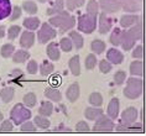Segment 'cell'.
I'll return each instance as SVG.
<instances>
[{
	"label": "cell",
	"instance_id": "56",
	"mask_svg": "<svg viewBox=\"0 0 146 136\" xmlns=\"http://www.w3.org/2000/svg\"><path fill=\"white\" fill-rule=\"evenodd\" d=\"M0 102H1V99H0Z\"/></svg>",
	"mask_w": 146,
	"mask_h": 136
},
{
	"label": "cell",
	"instance_id": "54",
	"mask_svg": "<svg viewBox=\"0 0 146 136\" xmlns=\"http://www.w3.org/2000/svg\"><path fill=\"white\" fill-rule=\"evenodd\" d=\"M4 120V115H3V113H0V123Z\"/></svg>",
	"mask_w": 146,
	"mask_h": 136
},
{
	"label": "cell",
	"instance_id": "55",
	"mask_svg": "<svg viewBox=\"0 0 146 136\" xmlns=\"http://www.w3.org/2000/svg\"><path fill=\"white\" fill-rule=\"evenodd\" d=\"M139 1H142V0H139Z\"/></svg>",
	"mask_w": 146,
	"mask_h": 136
},
{
	"label": "cell",
	"instance_id": "46",
	"mask_svg": "<svg viewBox=\"0 0 146 136\" xmlns=\"http://www.w3.org/2000/svg\"><path fill=\"white\" fill-rule=\"evenodd\" d=\"M36 129H37L36 124L31 120H27V121H25V123H23L20 125V130L23 132H35Z\"/></svg>",
	"mask_w": 146,
	"mask_h": 136
},
{
	"label": "cell",
	"instance_id": "19",
	"mask_svg": "<svg viewBox=\"0 0 146 136\" xmlns=\"http://www.w3.org/2000/svg\"><path fill=\"white\" fill-rule=\"evenodd\" d=\"M43 95L46 97V99H48L53 103H60L62 100V93L56 87H47L43 92Z\"/></svg>",
	"mask_w": 146,
	"mask_h": 136
},
{
	"label": "cell",
	"instance_id": "40",
	"mask_svg": "<svg viewBox=\"0 0 146 136\" xmlns=\"http://www.w3.org/2000/svg\"><path fill=\"white\" fill-rule=\"evenodd\" d=\"M23 103L27 106V108H34V106L36 105V103H37V97H36L35 93H32V92H29V93H26V94L24 95Z\"/></svg>",
	"mask_w": 146,
	"mask_h": 136
},
{
	"label": "cell",
	"instance_id": "53",
	"mask_svg": "<svg viewBox=\"0 0 146 136\" xmlns=\"http://www.w3.org/2000/svg\"><path fill=\"white\" fill-rule=\"evenodd\" d=\"M40 3H48V1H52V0H37Z\"/></svg>",
	"mask_w": 146,
	"mask_h": 136
},
{
	"label": "cell",
	"instance_id": "43",
	"mask_svg": "<svg viewBox=\"0 0 146 136\" xmlns=\"http://www.w3.org/2000/svg\"><path fill=\"white\" fill-rule=\"evenodd\" d=\"M19 35H21V26H19V25H11L8 29V38L10 41L16 40V37H19Z\"/></svg>",
	"mask_w": 146,
	"mask_h": 136
},
{
	"label": "cell",
	"instance_id": "21",
	"mask_svg": "<svg viewBox=\"0 0 146 136\" xmlns=\"http://www.w3.org/2000/svg\"><path fill=\"white\" fill-rule=\"evenodd\" d=\"M41 20L38 17H36L34 15H30L29 17H25L24 21H23V26L26 29V30H30V31H36L38 30L40 26H41Z\"/></svg>",
	"mask_w": 146,
	"mask_h": 136
},
{
	"label": "cell",
	"instance_id": "14",
	"mask_svg": "<svg viewBox=\"0 0 146 136\" xmlns=\"http://www.w3.org/2000/svg\"><path fill=\"white\" fill-rule=\"evenodd\" d=\"M46 53H47V57H48V60H51L52 62L60 61V58H61V47H60V43L53 42V41L48 42V43H47V46H46Z\"/></svg>",
	"mask_w": 146,
	"mask_h": 136
},
{
	"label": "cell",
	"instance_id": "6",
	"mask_svg": "<svg viewBox=\"0 0 146 136\" xmlns=\"http://www.w3.org/2000/svg\"><path fill=\"white\" fill-rule=\"evenodd\" d=\"M115 130V123L110 116L105 115H100L98 119L94 121L93 125V131L96 132H111Z\"/></svg>",
	"mask_w": 146,
	"mask_h": 136
},
{
	"label": "cell",
	"instance_id": "32",
	"mask_svg": "<svg viewBox=\"0 0 146 136\" xmlns=\"http://www.w3.org/2000/svg\"><path fill=\"white\" fill-rule=\"evenodd\" d=\"M86 13L90 14V15L98 16L100 14V6H99V1L98 0H88L86 5Z\"/></svg>",
	"mask_w": 146,
	"mask_h": 136
},
{
	"label": "cell",
	"instance_id": "29",
	"mask_svg": "<svg viewBox=\"0 0 146 136\" xmlns=\"http://www.w3.org/2000/svg\"><path fill=\"white\" fill-rule=\"evenodd\" d=\"M13 6L10 4V0H0V20H4L10 16Z\"/></svg>",
	"mask_w": 146,
	"mask_h": 136
},
{
	"label": "cell",
	"instance_id": "4",
	"mask_svg": "<svg viewBox=\"0 0 146 136\" xmlns=\"http://www.w3.org/2000/svg\"><path fill=\"white\" fill-rule=\"evenodd\" d=\"M32 116L30 108H27L24 103H17L13 106L11 111H10V119L13 120V123L16 126H20L23 123L30 120Z\"/></svg>",
	"mask_w": 146,
	"mask_h": 136
},
{
	"label": "cell",
	"instance_id": "48",
	"mask_svg": "<svg viewBox=\"0 0 146 136\" xmlns=\"http://www.w3.org/2000/svg\"><path fill=\"white\" fill-rule=\"evenodd\" d=\"M23 8L19 5H15V6H13V10H11V14H10V16H9V20L10 21H15L17 19H20L21 15H23Z\"/></svg>",
	"mask_w": 146,
	"mask_h": 136
},
{
	"label": "cell",
	"instance_id": "39",
	"mask_svg": "<svg viewBox=\"0 0 146 136\" xmlns=\"http://www.w3.org/2000/svg\"><path fill=\"white\" fill-rule=\"evenodd\" d=\"M58 43H60L61 51H63V52H66V53L71 52V51L74 48V46H73V42H72V40H71V37H69V36L62 37Z\"/></svg>",
	"mask_w": 146,
	"mask_h": 136
},
{
	"label": "cell",
	"instance_id": "22",
	"mask_svg": "<svg viewBox=\"0 0 146 136\" xmlns=\"http://www.w3.org/2000/svg\"><path fill=\"white\" fill-rule=\"evenodd\" d=\"M68 36L71 37L72 42H73V46H74L76 50H82L83 48V46H84V37H83V35L81 34V31L71 30Z\"/></svg>",
	"mask_w": 146,
	"mask_h": 136
},
{
	"label": "cell",
	"instance_id": "50",
	"mask_svg": "<svg viewBox=\"0 0 146 136\" xmlns=\"http://www.w3.org/2000/svg\"><path fill=\"white\" fill-rule=\"evenodd\" d=\"M76 131H78V132H88V131H90V126H89V124L87 123L86 120H81V121H78V123L76 124Z\"/></svg>",
	"mask_w": 146,
	"mask_h": 136
},
{
	"label": "cell",
	"instance_id": "3",
	"mask_svg": "<svg viewBox=\"0 0 146 136\" xmlns=\"http://www.w3.org/2000/svg\"><path fill=\"white\" fill-rule=\"evenodd\" d=\"M97 29H98V16L90 15L88 13L79 15V17L77 19L78 31H81L82 34H86V35H90Z\"/></svg>",
	"mask_w": 146,
	"mask_h": 136
},
{
	"label": "cell",
	"instance_id": "47",
	"mask_svg": "<svg viewBox=\"0 0 146 136\" xmlns=\"http://www.w3.org/2000/svg\"><path fill=\"white\" fill-rule=\"evenodd\" d=\"M40 71V66L36 61L34 60H29L27 64H26V72L29 74H36Z\"/></svg>",
	"mask_w": 146,
	"mask_h": 136
},
{
	"label": "cell",
	"instance_id": "41",
	"mask_svg": "<svg viewBox=\"0 0 146 136\" xmlns=\"http://www.w3.org/2000/svg\"><path fill=\"white\" fill-rule=\"evenodd\" d=\"M86 4V0H66V9L68 11H74L79 8H82Z\"/></svg>",
	"mask_w": 146,
	"mask_h": 136
},
{
	"label": "cell",
	"instance_id": "11",
	"mask_svg": "<svg viewBox=\"0 0 146 136\" xmlns=\"http://www.w3.org/2000/svg\"><path fill=\"white\" fill-rule=\"evenodd\" d=\"M140 21H142V17L140 15H137V14H124V15L120 17L119 24L123 29L127 30V29L133 27L134 25H136L137 23H140Z\"/></svg>",
	"mask_w": 146,
	"mask_h": 136
},
{
	"label": "cell",
	"instance_id": "28",
	"mask_svg": "<svg viewBox=\"0 0 146 136\" xmlns=\"http://www.w3.org/2000/svg\"><path fill=\"white\" fill-rule=\"evenodd\" d=\"M90 50H92L93 53H96L98 56V54H102V53L105 52V50H107V45H105V42L103 41V40L96 38V40H93V41L90 42Z\"/></svg>",
	"mask_w": 146,
	"mask_h": 136
},
{
	"label": "cell",
	"instance_id": "7",
	"mask_svg": "<svg viewBox=\"0 0 146 136\" xmlns=\"http://www.w3.org/2000/svg\"><path fill=\"white\" fill-rule=\"evenodd\" d=\"M137 119H139V110L135 106H129L125 110H123V113L120 114V123L125 124L127 126L135 124Z\"/></svg>",
	"mask_w": 146,
	"mask_h": 136
},
{
	"label": "cell",
	"instance_id": "24",
	"mask_svg": "<svg viewBox=\"0 0 146 136\" xmlns=\"http://www.w3.org/2000/svg\"><path fill=\"white\" fill-rule=\"evenodd\" d=\"M129 72L131 76L142 77L144 76V62L141 60H135L129 66Z\"/></svg>",
	"mask_w": 146,
	"mask_h": 136
},
{
	"label": "cell",
	"instance_id": "49",
	"mask_svg": "<svg viewBox=\"0 0 146 136\" xmlns=\"http://www.w3.org/2000/svg\"><path fill=\"white\" fill-rule=\"evenodd\" d=\"M131 57L134 60H141L144 57V47H142V45H136L131 50Z\"/></svg>",
	"mask_w": 146,
	"mask_h": 136
},
{
	"label": "cell",
	"instance_id": "52",
	"mask_svg": "<svg viewBox=\"0 0 146 136\" xmlns=\"http://www.w3.org/2000/svg\"><path fill=\"white\" fill-rule=\"evenodd\" d=\"M6 34H8V32H6V27L4 25H0V38H3Z\"/></svg>",
	"mask_w": 146,
	"mask_h": 136
},
{
	"label": "cell",
	"instance_id": "17",
	"mask_svg": "<svg viewBox=\"0 0 146 136\" xmlns=\"http://www.w3.org/2000/svg\"><path fill=\"white\" fill-rule=\"evenodd\" d=\"M79 95H81V87H79V83H77V82L72 83L71 86L67 88V90H66V98L71 103L77 102L79 99Z\"/></svg>",
	"mask_w": 146,
	"mask_h": 136
},
{
	"label": "cell",
	"instance_id": "9",
	"mask_svg": "<svg viewBox=\"0 0 146 136\" xmlns=\"http://www.w3.org/2000/svg\"><path fill=\"white\" fill-rule=\"evenodd\" d=\"M100 6V11L105 14H116L121 10L120 0H98Z\"/></svg>",
	"mask_w": 146,
	"mask_h": 136
},
{
	"label": "cell",
	"instance_id": "8",
	"mask_svg": "<svg viewBox=\"0 0 146 136\" xmlns=\"http://www.w3.org/2000/svg\"><path fill=\"white\" fill-rule=\"evenodd\" d=\"M113 30V19L109 14L100 13L98 15V32L100 35H105Z\"/></svg>",
	"mask_w": 146,
	"mask_h": 136
},
{
	"label": "cell",
	"instance_id": "51",
	"mask_svg": "<svg viewBox=\"0 0 146 136\" xmlns=\"http://www.w3.org/2000/svg\"><path fill=\"white\" fill-rule=\"evenodd\" d=\"M24 73H23V71H21V69H13V72H11V77H14V78H15L16 80H17V78H23L24 79Z\"/></svg>",
	"mask_w": 146,
	"mask_h": 136
},
{
	"label": "cell",
	"instance_id": "23",
	"mask_svg": "<svg viewBox=\"0 0 146 136\" xmlns=\"http://www.w3.org/2000/svg\"><path fill=\"white\" fill-rule=\"evenodd\" d=\"M68 68L74 77H78L79 74H81V58H79L78 54H74L73 57L69 58Z\"/></svg>",
	"mask_w": 146,
	"mask_h": 136
},
{
	"label": "cell",
	"instance_id": "18",
	"mask_svg": "<svg viewBox=\"0 0 146 136\" xmlns=\"http://www.w3.org/2000/svg\"><path fill=\"white\" fill-rule=\"evenodd\" d=\"M64 8H66V0H53V1H51V5L47 8L46 13L48 16H53L62 13Z\"/></svg>",
	"mask_w": 146,
	"mask_h": 136
},
{
	"label": "cell",
	"instance_id": "1",
	"mask_svg": "<svg viewBox=\"0 0 146 136\" xmlns=\"http://www.w3.org/2000/svg\"><path fill=\"white\" fill-rule=\"evenodd\" d=\"M76 17L71 15L69 11L63 10L62 13L57 14V15L50 16L48 23L52 25L53 27H56L60 30V32H66V31H71L73 30V27L76 26Z\"/></svg>",
	"mask_w": 146,
	"mask_h": 136
},
{
	"label": "cell",
	"instance_id": "5",
	"mask_svg": "<svg viewBox=\"0 0 146 136\" xmlns=\"http://www.w3.org/2000/svg\"><path fill=\"white\" fill-rule=\"evenodd\" d=\"M36 36H37V42L40 45H46V43H48L52 40L56 38V36H57L56 27H53L48 21L47 23H42L40 29L37 30Z\"/></svg>",
	"mask_w": 146,
	"mask_h": 136
},
{
	"label": "cell",
	"instance_id": "36",
	"mask_svg": "<svg viewBox=\"0 0 146 136\" xmlns=\"http://www.w3.org/2000/svg\"><path fill=\"white\" fill-rule=\"evenodd\" d=\"M103 95H102L99 92H93V93L89 94L88 97V102L90 105L93 106H98V108H100L102 105H103Z\"/></svg>",
	"mask_w": 146,
	"mask_h": 136
},
{
	"label": "cell",
	"instance_id": "42",
	"mask_svg": "<svg viewBox=\"0 0 146 136\" xmlns=\"http://www.w3.org/2000/svg\"><path fill=\"white\" fill-rule=\"evenodd\" d=\"M113 79H114V84L115 86H123L124 83H126V72L123 71V69H120V71H116L114 77H113Z\"/></svg>",
	"mask_w": 146,
	"mask_h": 136
},
{
	"label": "cell",
	"instance_id": "16",
	"mask_svg": "<svg viewBox=\"0 0 146 136\" xmlns=\"http://www.w3.org/2000/svg\"><path fill=\"white\" fill-rule=\"evenodd\" d=\"M120 114V102L118 98H111L110 102L108 103V106H107V115L110 116L113 120H116L118 119Z\"/></svg>",
	"mask_w": 146,
	"mask_h": 136
},
{
	"label": "cell",
	"instance_id": "27",
	"mask_svg": "<svg viewBox=\"0 0 146 136\" xmlns=\"http://www.w3.org/2000/svg\"><path fill=\"white\" fill-rule=\"evenodd\" d=\"M121 36H123V30L119 27H115L111 30V34L109 36V42L111 43V46L119 47L121 45Z\"/></svg>",
	"mask_w": 146,
	"mask_h": 136
},
{
	"label": "cell",
	"instance_id": "2",
	"mask_svg": "<svg viewBox=\"0 0 146 136\" xmlns=\"http://www.w3.org/2000/svg\"><path fill=\"white\" fill-rule=\"evenodd\" d=\"M144 93V79L141 77L131 76L126 79V86L123 90L124 97L130 100H136Z\"/></svg>",
	"mask_w": 146,
	"mask_h": 136
},
{
	"label": "cell",
	"instance_id": "31",
	"mask_svg": "<svg viewBox=\"0 0 146 136\" xmlns=\"http://www.w3.org/2000/svg\"><path fill=\"white\" fill-rule=\"evenodd\" d=\"M52 103L53 102H51V100L42 102L41 105H40V108H38V114H41V115H43V116L50 117L53 114V104Z\"/></svg>",
	"mask_w": 146,
	"mask_h": 136
},
{
	"label": "cell",
	"instance_id": "45",
	"mask_svg": "<svg viewBox=\"0 0 146 136\" xmlns=\"http://www.w3.org/2000/svg\"><path fill=\"white\" fill-rule=\"evenodd\" d=\"M14 126H15V124L13 123L11 119H4L0 123V132H10L14 130Z\"/></svg>",
	"mask_w": 146,
	"mask_h": 136
},
{
	"label": "cell",
	"instance_id": "26",
	"mask_svg": "<svg viewBox=\"0 0 146 136\" xmlns=\"http://www.w3.org/2000/svg\"><path fill=\"white\" fill-rule=\"evenodd\" d=\"M14 95H15V88L14 87H5L0 90V99L5 104H9L13 100Z\"/></svg>",
	"mask_w": 146,
	"mask_h": 136
},
{
	"label": "cell",
	"instance_id": "15",
	"mask_svg": "<svg viewBox=\"0 0 146 136\" xmlns=\"http://www.w3.org/2000/svg\"><path fill=\"white\" fill-rule=\"evenodd\" d=\"M136 42L137 41L130 35V32L124 29L123 30V36H121V45H120V47L123 48V51H125V52L126 51H131L135 46H136Z\"/></svg>",
	"mask_w": 146,
	"mask_h": 136
},
{
	"label": "cell",
	"instance_id": "38",
	"mask_svg": "<svg viewBox=\"0 0 146 136\" xmlns=\"http://www.w3.org/2000/svg\"><path fill=\"white\" fill-rule=\"evenodd\" d=\"M98 64V60H97V54L96 53H89L86 56L84 60V67L87 71H92V69L96 68V66Z\"/></svg>",
	"mask_w": 146,
	"mask_h": 136
},
{
	"label": "cell",
	"instance_id": "35",
	"mask_svg": "<svg viewBox=\"0 0 146 136\" xmlns=\"http://www.w3.org/2000/svg\"><path fill=\"white\" fill-rule=\"evenodd\" d=\"M34 123L36 124V126H37L38 129H42V130L48 129L50 125H51V121L48 120V117L43 116V115H41V114H38V115H36L34 117Z\"/></svg>",
	"mask_w": 146,
	"mask_h": 136
},
{
	"label": "cell",
	"instance_id": "10",
	"mask_svg": "<svg viewBox=\"0 0 146 136\" xmlns=\"http://www.w3.org/2000/svg\"><path fill=\"white\" fill-rule=\"evenodd\" d=\"M121 10L126 14H139L142 9V4L139 0H120Z\"/></svg>",
	"mask_w": 146,
	"mask_h": 136
},
{
	"label": "cell",
	"instance_id": "30",
	"mask_svg": "<svg viewBox=\"0 0 146 136\" xmlns=\"http://www.w3.org/2000/svg\"><path fill=\"white\" fill-rule=\"evenodd\" d=\"M53 72H54V64L51 62V60L42 61V63L40 64V74L43 77H48L52 74Z\"/></svg>",
	"mask_w": 146,
	"mask_h": 136
},
{
	"label": "cell",
	"instance_id": "25",
	"mask_svg": "<svg viewBox=\"0 0 146 136\" xmlns=\"http://www.w3.org/2000/svg\"><path fill=\"white\" fill-rule=\"evenodd\" d=\"M13 58V62L14 63H25L26 61L30 60V52L25 48H21V50H16Z\"/></svg>",
	"mask_w": 146,
	"mask_h": 136
},
{
	"label": "cell",
	"instance_id": "34",
	"mask_svg": "<svg viewBox=\"0 0 146 136\" xmlns=\"http://www.w3.org/2000/svg\"><path fill=\"white\" fill-rule=\"evenodd\" d=\"M127 31L130 32V35L133 36V37L136 40V41H140V40L142 38V36H144V30H142V21L137 23L136 25H134L133 27L127 29Z\"/></svg>",
	"mask_w": 146,
	"mask_h": 136
},
{
	"label": "cell",
	"instance_id": "12",
	"mask_svg": "<svg viewBox=\"0 0 146 136\" xmlns=\"http://www.w3.org/2000/svg\"><path fill=\"white\" fill-rule=\"evenodd\" d=\"M35 40H36V35L34 31H23L20 36V46L21 48L25 50H30L32 46L35 45Z\"/></svg>",
	"mask_w": 146,
	"mask_h": 136
},
{
	"label": "cell",
	"instance_id": "37",
	"mask_svg": "<svg viewBox=\"0 0 146 136\" xmlns=\"http://www.w3.org/2000/svg\"><path fill=\"white\" fill-rule=\"evenodd\" d=\"M15 46L13 43H5V45L1 46L0 48V54H1L3 58H11L15 53Z\"/></svg>",
	"mask_w": 146,
	"mask_h": 136
},
{
	"label": "cell",
	"instance_id": "20",
	"mask_svg": "<svg viewBox=\"0 0 146 136\" xmlns=\"http://www.w3.org/2000/svg\"><path fill=\"white\" fill-rule=\"evenodd\" d=\"M103 114H104V110L98 108V106L90 105L84 109V117H86V120H89V121H96Z\"/></svg>",
	"mask_w": 146,
	"mask_h": 136
},
{
	"label": "cell",
	"instance_id": "44",
	"mask_svg": "<svg viewBox=\"0 0 146 136\" xmlns=\"http://www.w3.org/2000/svg\"><path fill=\"white\" fill-rule=\"evenodd\" d=\"M113 64L111 62H109L108 60H102L99 61V63H98V67H99V71L100 73H103V74H108V73H110V71L113 69Z\"/></svg>",
	"mask_w": 146,
	"mask_h": 136
},
{
	"label": "cell",
	"instance_id": "13",
	"mask_svg": "<svg viewBox=\"0 0 146 136\" xmlns=\"http://www.w3.org/2000/svg\"><path fill=\"white\" fill-rule=\"evenodd\" d=\"M107 60L109 62H111L114 66H119V64H121L124 62L125 56H124V53L120 50H118L116 47L113 46L111 48H109L107 51Z\"/></svg>",
	"mask_w": 146,
	"mask_h": 136
},
{
	"label": "cell",
	"instance_id": "33",
	"mask_svg": "<svg viewBox=\"0 0 146 136\" xmlns=\"http://www.w3.org/2000/svg\"><path fill=\"white\" fill-rule=\"evenodd\" d=\"M21 8H23L24 11L29 14V15H35V14L38 11V6L34 0H25V1H23Z\"/></svg>",
	"mask_w": 146,
	"mask_h": 136
}]
</instances>
